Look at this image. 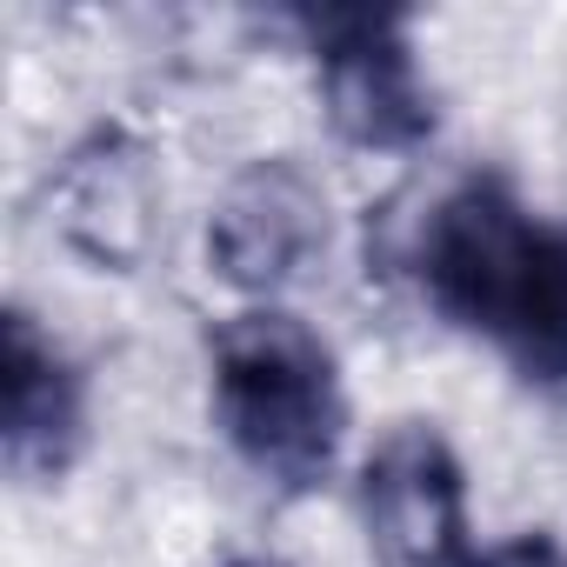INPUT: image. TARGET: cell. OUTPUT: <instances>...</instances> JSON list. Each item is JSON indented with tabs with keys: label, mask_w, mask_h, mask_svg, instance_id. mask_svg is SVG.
<instances>
[{
	"label": "cell",
	"mask_w": 567,
	"mask_h": 567,
	"mask_svg": "<svg viewBox=\"0 0 567 567\" xmlns=\"http://www.w3.org/2000/svg\"><path fill=\"white\" fill-rule=\"evenodd\" d=\"M427 301L487 334L527 381L567 388V227L514 200L507 181H461L421 227Z\"/></svg>",
	"instance_id": "obj_1"
},
{
	"label": "cell",
	"mask_w": 567,
	"mask_h": 567,
	"mask_svg": "<svg viewBox=\"0 0 567 567\" xmlns=\"http://www.w3.org/2000/svg\"><path fill=\"white\" fill-rule=\"evenodd\" d=\"M214 421H220L227 447L280 494L321 487L334 474V454L348 434L341 368H334L328 341L280 308H247V315L220 321Z\"/></svg>",
	"instance_id": "obj_2"
},
{
	"label": "cell",
	"mask_w": 567,
	"mask_h": 567,
	"mask_svg": "<svg viewBox=\"0 0 567 567\" xmlns=\"http://www.w3.org/2000/svg\"><path fill=\"white\" fill-rule=\"evenodd\" d=\"M301 34L321 68L328 121L374 154H408L434 134V94L421 81L408 14L388 8H321L301 14Z\"/></svg>",
	"instance_id": "obj_3"
},
{
	"label": "cell",
	"mask_w": 567,
	"mask_h": 567,
	"mask_svg": "<svg viewBox=\"0 0 567 567\" xmlns=\"http://www.w3.org/2000/svg\"><path fill=\"white\" fill-rule=\"evenodd\" d=\"M361 514L388 567H474L481 560L461 461L421 421H401L394 434L374 441L361 467Z\"/></svg>",
	"instance_id": "obj_4"
},
{
	"label": "cell",
	"mask_w": 567,
	"mask_h": 567,
	"mask_svg": "<svg viewBox=\"0 0 567 567\" xmlns=\"http://www.w3.org/2000/svg\"><path fill=\"white\" fill-rule=\"evenodd\" d=\"M328 247V200L295 161H254L227 181L214 220H207V260L227 288L274 295Z\"/></svg>",
	"instance_id": "obj_5"
},
{
	"label": "cell",
	"mask_w": 567,
	"mask_h": 567,
	"mask_svg": "<svg viewBox=\"0 0 567 567\" xmlns=\"http://www.w3.org/2000/svg\"><path fill=\"white\" fill-rule=\"evenodd\" d=\"M87 441V394L74 361L34 328L28 308H8L0 328V454L21 481H54Z\"/></svg>",
	"instance_id": "obj_6"
},
{
	"label": "cell",
	"mask_w": 567,
	"mask_h": 567,
	"mask_svg": "<svg viewBox=\"0 0 567 567\" xmlns=\"http://www.w3.org/2000/svg\"><path fill=\"white\" fill-rule=\"evenodd\" d=\"M48 194H54L61 234L87 260H101V267H134L141 260V234H147V154L121 127H101L94 141H81L68 154V167L48 181Z\"/></svg>",
	"instance_id": "obj_7"
},
{
	"label": "cell",
	"mask_w": 567,
	"mask_h": 567,
	"mask_svg": "<svg viewBox=\"0 0 567 567\" xmlns=\"http://www.w3.org/2000/svg\"><path fill=\"white\" fill-rule=\"evenodd\" d=\"M474 567H567V547L554 534H514L501 547H481Z\"/></svg>",
	"instance_id": "obj_8"
}]
</instances>
